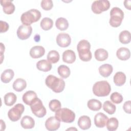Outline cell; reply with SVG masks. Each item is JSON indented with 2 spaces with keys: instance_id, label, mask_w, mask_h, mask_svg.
Segmentation results:
<instances>
[{
  "instance_id": "6da1fadb",
  "label": "cell",
  "mask_w": 131,
  "mask_h": 131,
  "mask_svg": "<svg viewBox=\"0 0 131 131\" xmlns=\"http://www.w3.org/2000/svg\"><path fill=\"white\" fill-rule=\"evenodd\" d=\"M45 83L48 88L57 93L62 92L65 86V82L62 78H59L53 75H49L47 77Z\"/></svg>"
},
{
  "instance_id": "7a4b0ae2",
  "label": "cell",
  "mask_w": 131,
  "mask_h": 131,
  "mask_svg": "<svg viewBox=\"0 0 131 131\" xmlns=\"http://www.w3.org/2000/svg\"><path fill=\"white\" fill-rule=\"evenodd\" d=\"M90 43L86 40H81L77 46L79 58L83 61H89L92 59V55L90 51Z\"/></svg>"
},
{
  "instance_id": "3957f363",
  "label": "cell",
  "mask_w": 131,
  "mask_h": 131,
  "mask_svg": "<svg viewBox=\"0 0 131 131\" xmlns=\"http://www.w3.org/2000/svg\"><path fill=\"white\" fill-rule=\"evenodd\" d=\"M40 12L35 9H30L22 14L20 20L23 25L30 26L33 23L36 22L41 17Z\"/></svg>"
},
{
  "instance_id": "277c9868",
  "label": "cell",
  "mask_w": 131,
  "mask_h": 131,
  "mask_svg": "<svg viewBox=\"0 0 131 131\" xmlns=\"http://www.w3.org/2000/svg\"><path fill=\"white\" fill-rule=\"evenodd\" d=\"M94 94L98 97H105L110 93L111 87L110 83L105 81H99L96 82L93 86Z\"/></svg>"
},
{
  "instance_id": "5b68a950",
  "label": "cell",
  "mask_w": 131,
  "mask_h": 131,
  "mask_svg": "<svg viewBox=\"0 0 131 131\" xmlns=\"http://www.w3.org/2000/svg\"><path fill=\"white\" fill-rule=\"evenodd\" d=\"M55 115L60 121L65 123H72L75 119V113L68 108H60L55 112Z\"/></svg>"
},
{
  "instance_id": "8992f818",
  "label": "cell",
  "mask_w": 131,
  "mask_h": 131,
  "mask_svg": "<svg viewBox=\"0 0 131 131\" xmlns=\"http://www.w3.org/2000/svg\"><path fill=\"white\" fill-rule=\"evenodd\" d=\"M123 18V11L118 7H113L110 11L109 23L113 27H118L121 24Z\"/></svg>"
},
{
  "instance_id": "52a82bcc",
  "label": "cell",
  "mask_w": 131,
  "mask_h": 131,
  "mask_svg": "<svg viewBox=\"0 0 131 131\" xmlns=\"http://www.w3.org/2000/svg\"><path fill=\"white\" fill-rule=\"evenodd\" d=\"M32 112L36 117L42 118L44 117L47 111L45 107L43 106L41 100L38 97L36 98L30 105Z\"/></svg>"
},
{
  "instance_id": "ba28073f",
  "label": "cell",
  "mask_w": 131,
  "mask_h": 131,
  "mask_svg": "<svg viewBox=\"0 0 131 131\" xmlns=\"http://www.w3.org/2000/svg\"><path fill=\"white\" fill-rule=\"evenodd\" d=\"M24 110L25 107L23 104H16L8 111V116L9 119L13 122L19 120Z\"/></svg>"
},
{
  "instance_id": "9c48e42d",
  "label": "cell",
  "mask_w": 131,
  "mask_h": 131,
  "mask_svg": "<svg viewBox=\"0 0 131 131\" xmlns=\"http://www.w3.org/2000/svg\"><path fill=\"white\" fill-rule=\"evenodd\" d=\"M110 7V3L107 0L95 1L91 6L92 11L95 14H100L107 10Z\"/></svg>"
},
{
  "instance_id": "30bf717a",
  "label": "cell",
  "mask_w": 131,
  "mask_h": 131,
  "mask_svg": "<svg viewBox=\"0 0 131 131\" xmlns=\"http://www.w3.org/2000/svg\"><path fill=\"white\" fill-rule=\"evenodd\" d=\"M32 28L31 26L22 25L19 26L17 30V36L21 40H25L30 37L32 34Z\"/></svg>"
},
{
  "instance_id": "8fae6325",
  "label": "cell",
  "mask_w": 131,
  "mask_h": 131,
  "mask_svg": "<svg viewBox=\"0 0 131 131\" xmlns=\"http://www.w3.org/2000/svg\"><path fill=\"white\" fill-rule=\"evenodd\" d=\"M57 45L62 48L68 47L71 42V38L69 34L65 33H60L56 37Z\"/></svg>"
},
{
  "instance_id": "7c38bea8",
  "label": "cell",
  "mask_w": 131,
  "mask_h": 131,
  "mask_svg": "<svg viewBox=\"0 0 131 131\" xmlns=\"http://www.w3.org/2000/svg\"><path fill=\"white\" fill-rule=\"evenodd\" d=\"M60 121L56 117H50L45 122L46 128L49 131L57 130L60 127Z\"/></svg>"
},
{
  "instance_id": "4fadbf2b",
  "label": "cell",
  "mask_w": 131,
  "mask_h": 131,
  "mask_svg": "<svg viewBox=\"0 0 131 131\" xmlns=\"http://www.w3.org/2000/svg\"><path fill=\"white\" fill-rule=\"evenodd\" d=\"M108 119V117L102 113H98L94 117V123L96 126L99 128L104 127Z\"/></svg>"
},
{
  "instance_id": "5bb4252c",
  "label": "cell",
  "mask_w": 131,
  "mask_h": 131,
  "mask_svg": "<svg viewBox=\"0 0 131 131\" xmlns=\"http://www.w3.org/2000/svg\"><path fill=\"white\" fill-rule=\"evenodd\" d=\"M45 53V49L41 46H34L30 51V55L33 58H39L43 56Z\"/></svg>"
},
{
  "instance_id": "9a60e30c",
  "label": "cell",
  "mask_w": 131,
  "mask_h": 131,
  "mask_svg": "<svg viewBox=\"0 0 131 131\" xmlns=\"http://www.w3.org/2000/svg\"><path fill=\"white\" fill-rule=\"evenodd\" d=\"M1 5L3 7V10L5 13L7 14H11L15 11V6L11 0L1 1Z\"/></svg>"
},
{
  "instance_id": "2e32d148",
  "label": "cell",
  "mask_w": 131,
  "mask_h": 131,
  "mask_svg": "<svg viewBox=\"0 0 131 131\" xmlns=\"http://www.w3.org/2000/svg\"><path fill=\"white\" fill-rule=\"evenodd\" d=\"M78 125L83 130L90 128L91 126V120L90 118L85 115L80 116L78 120Z\"/></svg>"
},
{
  "instance_id": "e0dca14e",
  "label": "cell",
  "mask_w": 131,
  "mask_h": 131,
  "mask_svg": "<svg viewBox=\"0 0 131 131\" xmlns=\"http://www.w3.org/2000/svg\"><path fill=\"white\" fill-rule=\"evenodd\" d=\"M20 124L21 127L25 129H31L34 127L35 121L31 117L25 116L20 121Z\"/></svg>"
},
{
  "instance_id": "ac0fdd59",
  "label": "cell",
  "mask_w": 131,
  "mask_h": 131,
  "mask_svg": "<svg viewBox=\"0 0 131 131\" xmlns=\"http://www.w3.org/2000/svg\"><path fill=\"white\" fill-rule=\"evenodd\" d=\"M116 56L121 60H126L130 58V52L129 50L125 47H121L116 52Z\"/></svg>"
},
{
  "instance_id": "d6986e66",
  "label": "cell",
  "mask_w": 131,
  "mask_h": 131,
  "mask_svg": "<svg viewBox=\"0 0 131 131\" xmlns=\"http://www.w3.org/2000/svg\"><path fill=\"white\" fill-rule=\"evenodd\" d=\"M76 60V54L71 50H67L63 52L62 54V60L68 63H72Z\"/></svg>"
},
{
  "instance_id": "ffe728a7",
  "label": "cell",
  "mask_w": 131,
  "mask_h": 131,
  "mask_svg": "<svg viewBox=\"0 0 131 131\" xmlns=\"http://www.w3.org/2000/svg\"><path fill=\"white\" fill-rule=\"evenodd\" d=\"M37 98L36 93L33 91H28L24 94L23 96V101L27 105H30L33 101Z\"/></svg>"
},
{
  "instance_id": "44dd1931",
  "label": "cell",
  "mask_w": 131,
  "mask_h": 131,
  "mask_svg": "<svg viewBox=\"0 0 131 131\" xmlns=\"http://www.w3.org/2000/svg\"><path fill=\"white\" fill-rule=\"evenodd\" d=\"M52 66L51 62L48 60L42 59L38 61L36 63L37 69L43 72H48L52 69Z\"/></svg>"
},
{
  "instance_id": "7402d4cb",
  "label": "cell",
  "mask_w": 131,
  "mask_h": 131,
  "mask_svg": "<svg viewBox=\"0 0 131 131\" xmlns=\"http://www.w3.org/2000/svg\"><path fill=\"white\" fill-rule=\"evenodd\" d=\"M98 70L100 74L102 76L104 77H107L113 72V68L112 65L106 63L101 65L99 68Z\"/></svg>"
},
{
  "instance_id": "603a6c76",
  "label": "cell",
  "mask_w": 131,
  "mask_h": 131,
  "mask_svg": "<svg viewBox=\"0 0 131 131\" xmlns=\"http://www.w3.org/2000/svg\"><path fill=\"white\" fill-rule=\"evenodd\" d=\"M14 76V71L11 69H6L4 70L1 74V81L5 83H9Z\"/></svg>"
},
{
  "instance_id": "cb8c5ba5",
  "label": "cell",
  "mask_w": 131,
  "mask_h": 131,
  "mask_svg": "<svg viewBox=\"0 0 131 131\" xmlns=\"http://www.w3.org/2000/svg\"><path fill=\"white\" fill-rule=\"evenodd\" d=\"M12 86L15 91L21 92L26 88L27 82L24 79L17 78L14 81Z\"/></svg>"
},
{
  "instance_id": "d4e9b609",
  "label": "cell",
  "mask_w": 131,
  "mask_h": 131,
  "mask_svg": "<svg viewBox=\"0 0 131 131\" xmlns=\"http://www.w3.org/2000/svg\"><path fill=\"white\" fill-rule=\"evenodd\" d=\"M125 81L126 75L122 72H118L114 76V82L117 86L123 85Z\"/></svg>"
},
{
  "instance_id": "484cf974",
  "label": "cell",
  "mask_w": 131,
  "mask_h": 131,
  "mask_svg": "<svg viewBox=\"0 0 131 131\" xmlns=\"http://www.w3.org/2000/svg\"><path fill=\"white\" fill-rule=\"evenodd\" d=\"M94 55L97 60L99 61H102L106 60L108 58V53L105 49L100 48L95 51Z\"/></svg>"
},
{
  "instance_id": "4316f807",
  "label": "cell",
  "mask_w": 131,
  "mask_h": 131,
  "mask_svg": "<svg viewBox=\"0 0 131 131\" xmlns=\"http://www.w3.org/2000/svg\"><path fill=\"white\" fill-rule=\"evenodd\" d=\"M87 105L89 108L93 111H98L100 110L102 107L101 102L96 99L89 100L88 102Z\"/></svg>"
},
{
  "instance_id": "83f0119b",
  "label": "cell",
  "mask_w": 131,
  "mask_h": 131,
  "mask_svg": "<svg viewBox=\"0 0 131 131\" xmlns=\"http://www.w3.org/2000/svg\"><path fill=\"white\" fill-rule=\"evenodd\" d=\"M4 103L7 106H12L17 100L16 95L12 92L8 93L4 96Z\"/></svg>"
},
{
  "instance_id": "f1b7e54d",
  "label": "cell",
  "mask_w": 131,
  "mask_h": 131,
  "mask_svg": "<svg viewBox=\"0 0 131 131\" xmlns=\"http://www.w3.org/2000/svg\"><path fill=\"white\" fill-rule=\"evenodd\" d=\"M55 26L59 30L64 31L68 29L69 27V23L66 18L63 17H59L56 19Z\"/></svg>"
},
{
  "instance_id": "f546056e",
  "label": "cell",
  "mask_w": 131,
  "mask_h": 131,
  "mask_svg": "<svg viewBox=\"0 0 131 131\" xmlns=\"http://www.w3.org/2000/svg\"><path fill=\"white\" fill-rule=\"evenodd\" d=\"M106 126L107 129L110 131L116 130L118 127L119 122L116 118L112 117L107 120L106 123Z\"/></svg>"
},
{
  "instance_id": "4dcf8cb0",
  "label": "cell",
  "mask_w": 131,
  "mask_h": 131,
  "mask_svg": "<svg viewBox=\"0 0 131 131\" xmlns=\"http://www.w3.org/2000/svg\"><path fill=\"white\" fill-rule=\"evenodd\" d=\"M57 72L62 78L65 79L67 78L71 73L70 68L64 64H62L59 66L57 69Z\"/></svg>"
},
{
  "instance_id": "1f68e13d",
  "label": "cell",
  "mask_w": 131,
  "mask_h": 131,
  "mask_svg": "<svg viewBox=\"0 0 131 131\" xmlns=\"http://www.w3.org/2000/svg\"><path fill=\"white\" fill-rule=\"evenodd\" d=\"M119 39L120 42L123 44H127L129 43L131 39L130 32L127 30L122 31L119 34Z\"/></svg>"
},
{
  "instance_id": "d6a6232c",
  "label": "cell",
  "mask_w": 131,
  "mask_h": 131,
  "mask_svg": "<svg viewBox=\"0 0 131 131\" xmlns=\"http://www.w3.org/2000/svg\"><path fill=\"white\" fill-rule=\"evenodd\" d=\"M103 109L108 114L112 115L115 113L116 110V107L115 105H114L110 101L107 100L105 101L103 104Z\"/></svg>"
},
{
  "instance_id": "836d02e7",
  "label": "cell",
  "mask_w": 131,
  "mask_h": 131,
  "mask_svg": "<svg viewBox=\"0 0 131 131\" xmlns=\"http://www.w3.org/2000/svg\"><path fill=\"white\" fill-rule=\"evenodd\" d=\"M40 25L43 30H49L51 29L53 25V21L49 17H44L41 20Z\"/></svg>"
},
{
  "instance_id": "e575fe53",
  "label": "cell",
  "mask_w": 131,
  "mask_h": 131,
  "mask_svg": "<svg viewBox=\"0 0 131 131\" xmlns=\"http://www.w3.org/2000/svg\"><path fill=\"white\" fill-rule=\"evenodd\" d=\"M47 60L52 63H55L57 62L60 58L59 53L56 50L50 51L47 55Z\"/></svg>"
},
{
  "instance_id": "d590c367",
  "label": "cell",
  "mask_w": 131,
  "mask_h": 131,
  "mask_svg": "<svg viewBox=\"0 0 131 131\" xmlns=\"http://www.w3.org/2000/svg\"><path fill=\"white\" fill-rule=\"evenodd\" d=\"M61 104L60 102L57 99L51 100L49 103V107L50 109L54 112H56L57 111L61 108Z\"/></svg>"
},
{
  "instance_id": "8d00e7d4",
  "label": "cell",
  "mask_w": 131,
  "mask_h": 131,
  "mask_svg": "<svg viewBox=\"0 0 131 131\" xmlns=\"http://www.w3.org/2000/svg\"><path fill=\"white\" fill-rule=\"evenodd\" d=\"M110 99L113 102L116 104L121 103L123 100L122 95L117 92H114L111 95Z\"/></svg>"
},
{
  "instance_id": "74e56055",
  "label": "cell",
  "mask_w": 131,
  "mask_h": 131,
  "mask_svg": "<svg viewBox=\"0 0 131 131\" xmlns=\"http://www.w3.org/2000/svg\"><path fill=\"white\" fill-rule=\"evenodd\" d=\"M40 5L43 10L48 11L53 8V4L52 0H42L41 2Z\"/></svg>"
},
{
  "instance_id": "f35d334b",
  "label": "cell",
  "mask_w": 131,
  "mask_h": 131,
  "mask_svg": "<svg viewBox=\"0 0 131 131\" xmlns=\"http://www.w3.org/2000/svg\"><path fill=\"white\" fill-rule=\"evenodd\" d=\"M130 104H131V101L130 100H128V101L125 102L123 105V108L124 112L127 114L131 113Z\"/></svg>"
},
{
  "instance_id": "ab89813d",
  "label": "cell",
  "mask_w": 131,
  "mask_h": 131,
  "mask_svg": "<svg viewBox=\"0 0 131 131\" xmlns=\"http://www.w3.org/2000/svg\"><path fill=\"white\" fill-rule=\"evenodd\" d=\"M0 26H1V33H4L8 31L9 29V25L8 24L3 20L0 21Z\"/></svg>"
},
{
  "instance_id": "60d3db41",
  "label": "cell",
  "mask_w": 131,
  "mask_h": 131,
  "mask_svg": "<svg viewBox=\"0 0 131 131\" xmlns=\"http://www.w3.org/2000/svg\"><path fill=\"white\" fill-rule=\"evenodd\" d=\"M130 3H131L130 1L125 0L124 2V5L126 9L128 10H130Z\"/></svg>"
},
{
  "instance_id": "b9f144b4",
  "label": "cell",
  "mask_w": 131,
  "mask_h": 131,
  "mask_svg": "<svg viewBox=\"0 0 131 131\" xmlns=\"http://www.w3.org/2000/svg\"><path fill=\"white\" fill-rule=\"evenodd\" d=\"M5 46L3 44V43H1V63L3 61V52L5 51Z\"/></svg>"
},
{
  "instance_id": "7bdbcfd3",
  "label": "cell",
  "mask_w": 131,
  "mask_h": 131,
  "mask_svg": "<svg viewBox=\"0 0 131 131\" xmlns=\"http://www.w3.org/2000/svg\"><path fill=\"white\" fill-rule=\"evenodd\" d=\"M1 130H5V128H6V124H5V122L2 120H1Z\"/></svg>"
},
{
  "instance_id": "ee69618b",
  "label": "cell",
  "mask_w": 131,
  "mask_h": 131,
  "mask_svg": "<svg viewBox=\"0 0 131 131\" xmlns=\"http://www.w3.org/2000/svg\"><path fill=\"white\" fill-rule=\"evenodd\" d=\"M71 129H75V130H77L76 128H68L67 129V130H71Z\"/></svg>"
}]
</instances>
